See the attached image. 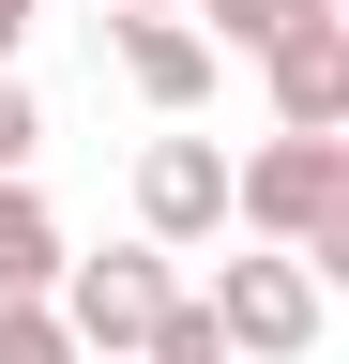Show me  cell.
Instances as JSON below:
<instances>
[{
    "label": "cell",
    "mask_w": 349,
    "mask_h": 364,
    "mask_svg": "<svg viewBox=\"0 0 349 364\" xmlns=\"http://www.w3.org/2000/svg\"><path fill=\"white\" fill-rule=\"evenodd\" d=\"M228 228H258L304 273H349V136H274L228 167Z\"/></svg>",
    "instance_id": "obj_1"
},
{
    "label": "cell",
    "mask_w": 349,
    "mask_h": 364,
    "mask_svg": "<svg viewBox=\"0 0 349 364\" xmlns=\"http://www.w3.org/2000/svg\"><path fill=\"white\" fill-rule=\"evenodd\" d=\"M167 304H183V289H167V258L152 243H107V258H61V289H46V318H61V334H76V364H122V349H152V318Z\"/></svg>",
    "instance_id": "obj_2"
},
{
    "label": "cell",
    "mask_w": 349,
    "mask_h": 364,
    "mask_svg": "<svg viewBox=\"0 0 349 364\" xmlns=\"http://www.w3.org/2000/svg\"><path fill=\"white\" fill-rule=\"evenodd\" d=\"M198 304H213V334H228V349H258V364H304V349H319V273H304V258H274V243H258V258H228Z\"/></svg>",
    "instance_id": "obj_3"
},
{
    "label": "cell",
    "mask_w": 349,
    "mask_h": 364,
    "mask_svg": "<svg viewBox=\"0 0 349 364\" xmlns=\"http://www.w3.org/2000/svg\"><path fill=\"white\" fill-rule=\"evenodd\" d=\"M137 228H152V258L213 243V228H228V152H213V136H152L137 152Z\"/></svg>",
    "instance_id": "obj_4"
},
{
    "label": "cell",
    "mask_w": 349,
    "mask_h": 364,
    "mask_svg": "<svg viewBox=\"0 0 349 364\" xmlns=\"http://www.w3.org/2000/svg\"><path fill=\"white\" fill-rule=\"evenodd\" d=\"M274 76V136H349V16H304L289 46H258Z\"/></svg>",
    "instance_id": "obj_5"
},
{
    "label": "cell",
    "mask_w": 349,
    "mask_h": 364,
    "mask_svg": "<svg viewBox=\"0 0 349 364\" xmlns=\"http://www.w3.org/2000/svg\"><path fill=\"white\" fill-rule=\"evenodd\" d=\"M122 76H137V107H167V122H183L198 91H213V46H198L183 16H122Z\"/></svg>",
    "instance_id": "obj_6"
},
{
    "label": "cell",
    "mask_w": 349,
    "mask_h": 364,
    "mask_svg": "<svg viewBox=\"0 0 349 364\" xmlns=\"http://www.w3.org/2000/svg\"><path fill=\"white\" fill-rule=\"evenodd\" d=\"M61 289V213L31 182H0V304H46Z\"/></svg>",
    "instance_id": "obj_7"
},
{
    "label": "cell",
    "mask_w": 349,
    "mask_h": 364,
    "mask_svg": "<svg viewBox=\"0 0 349 364\" xmlns=\"http://www.w3.org/2000/svg\"><path fill=\"white\" fill-rule=\"evenodd\" d=\"M198 16H213V31H198V46H213V61H228V46H243V61H258V46H289L304 16H334V0H198Z\"/></svg>",
    "instance_id": "obj_8"
},
{
    "label": "cell",
    "mask_w": 349,
    "mask_h": 364,
    "mask_svg": "<svg viewBox=\"0 0 349 364\" xmlns=\"http://www.w3.org/2000/svg\"><path fill=\"white\" fill-rule=\"evenodd\" d=\"M137 364H228V334H213V304H167V318H152V349H137Z\"/></svg>",
    "instance_id": "obj_9"
},
{
    "label": "cell",
    "mask_w": 349,
    "mask_h": 364,
    "mask_svg": "<svg viewBox=\"0 0 349 364\" xmlns=\"http://www.w3.org/2000/svg\"><path fill=\"white\" fill-rule=\"evenodd\" d=\"M31 152H46V107H31V76H0V182H31Z\"/></svg>",
    "instance_id": "obj_10"
},
{
    "label": "cell",
    "mask_w": 349,
    "mask_h": 364,
    "mask_svg": "<svg viewBox=\"0 0 349 364\" xmlns=\"http://www.w3.org/2000/svg\"><path fill=\"white\" fill-rule=\"evenodd\" d=\"M0 364H76V334H61L46 304H0Z\"/></svg>",
    "instance_id": "obj_11"
},
{
    "label": "cell",
    "mask_w": 349,
    "mask_h": 364,
    "mask_svg": "<svg viewBox=\"0 0 349 364\" xmlns=\"http://www.w3.org/2000/svg\"><path fill=\"white\" fill-rule=\"evenodd\" d=\"M16 46H31V0H0V76H16Z\"/></svg>",
    "instance_id": "obj_12"
},
{
    "label": "cell",
    "mask_w": 349,
    "mask_h": 364,
    "mask_svg": "<svg viewBox=\"0 0 349 364\" xmlns=\"http://www.w3.org/2000/svg\"><path fill=\"white\" fill-rule=\"evenodd\" d=\"M107 16H183V0H107Z\"/></svg>",
    "instance_id": "obj_13"
}]
</instances>
